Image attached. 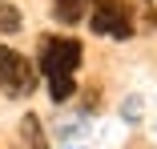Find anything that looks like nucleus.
Masks as SVG:
<instances>
[{
    "label": "nucleus",
    "mask_w": 157,
    "mask_h": 149,
    "mask_svg": "<svg viewBox=\"0 0 157 149\" xmlns=\"http://www.w3.org/2000/svg\"><path fill=\"white\" fill-rule=\"evenodd\" d=\"M89 24L101 36L129 40L133 36V8H129V0H97L93 12H89Z\"/></svg>",
    "instance_id": "f03ea898"
},
{
    "label": "nucleus",
    "mask_w": 157,
    "mask_h": 149,
    "mask_svg": "<svg viewBox=\"0 0 157 149\" xmlns=\"http://www.w3.org/2000/svg\"><path fill=\"white\" fill-rule=\"evenodd\" d=\"M20 28V12L12 4H0V32H16Z\"/></svg>",
    "instance_id": "423d86ee"
},
{
    "label": "nucleus",
    "mask_w": 157,
    "mask_h": 149,
    "mask_svg": "<svg viewBox=\"0 0 157 149\" xmlns=\"http://www.w3.org/2000/svg\"><path fill=\"white\" fill-rule=\"evenodd\" d=\"M145 8H149V20L157 24V0H145Z\"/></svg>",
    "instance_id": "0eeeda50"
},
{
    "label": "nucleus",
    "mask_w": 157,
    "mask_h": 149,
    "mask_svg": "<svg viewBox=\"0 0 157 149\" xmlns=\"http://www.w3.org/2000/svg\"><path fill=\"white\" fill-rule=\"evenodd\" d=\"M93 4H97V0H56V20L60 24H77L81 16L93 12Z\"/></svg>",
    "instance_id": "20e7f679"
},
{
    "label": "nucleus",
    "mask_w": 157,
    "mask_h": 149,
    "mask_svg": "<svg viewBox=\"0 0 157 149\" xmlns=\"http://www.w3.org/2000/svg\"><path fill=\"white\" fill-rule=\"evenodd\" d=\"M0 89H4L8 97H28V93L36 89V73H33V65H28L20 52L4 48V44H0Z\"/></svg>",
    "instance_id": "7ed1b4c3"
},
{
    "label": "nucleus",
    "mask_w": 157,
    "mask_h": 149,
    "mask_svg": "<svg viewBox=\"0 0 157 149\" xmlns=\"http://www.w3.org/2000/svg\"><path fill=\"white\" fill-rule=\"evenodd\" d=\"M77 65H81V40H73V36H40V73L48 77L52 101H69L73 97Z\"/></svg>",
    "instance_id": "f257e3e1"
},
{
    "label": "nucleus",
    "mask_w": 157,
    "mask_h": 149,
    "mask_svg": "<svg viewBox=\"0 0 157 149\" xmlns=\"http://www.w3.org/2000/svg\"><path fill=\"white\" fill-rule=\"evenodd\" d=\"M24 137H28V149H48V145H44V137H40L36 117H24Z\"/></svg>",
    "instance_id": "39448f33"
}]
</instances>
